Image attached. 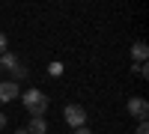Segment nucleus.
Instances as JSON below:
<instances>
[{"label": "nucleus", "mask_w": 149, "mask_h": 134, "mask_svg": "<svg viewBox=\"0 0 149 134\" xmlns=\"http://www.w3.org/2000/svg\"><path fill=\"white\" fill-rule=\"evenodd\" d=\"M21 101L30 110V116H45V110H48V95L42 90H36V87L27 90V92H21Z\"/></svg>", "instance_id": "f257e3e1"}, {"label": "nucleus", "mask_w": 149, "mask_h": 134, "mask_svg": "<svg viewBox=\"0 0 149 134\" xmlns=\"http://www.w3.org/2000/svg\"><path fill=\"white\" fill-rule=\"evenodd\" d=\"M63 119H66V125H72V128H86V110L81 104H66Z\"/></svg>", "instance_id": "f03ea898"}, {"label": "nucleus", "mask_w": 149, "mask_h": 134, "mask_svg": "<svg viewBox=\"0 0 149 134\" xmlns=\"http://www.w3.org/2000/svg\"><path fill=\"white\" fill-rule=\"evenodd\" d=\"M128 113L134 116V119H140V122H146V116H149V101L146 99H128Z\"/></svg>", "instance_id": "7ed1b4c3"}, {"label": "nucleus", "mask_w": 149, "mask_h": 134, "mask_svg": "<svg viewBox=\"0 0 149 134\" xmlns=\"http://www.w3.org/2000/svg\"><path fill=\"white\" fill-rule=\"evenodd\" d=\"M12 99H21L18 83H15V81H0V101H3V104H9Z\"/></svg>", "instance_id": "20e7f679"}, {"label": "nucleus", "mask_w": 149, "mask_h": 134, "mask_svg": "<svg viewBox=\"0 0 149 134\" xmlns=\"http://www.w3.org/2000/svg\"><path fill=\"white\" fill-rule=\"evenodd\" d=\"M21 66V60L12 54V51H6V54H0V69H9V72H15Z\"/></svg>", "instance_id": "39448f33"}, {"label": "nucleus", "mask_w": 149, "mask_h": 134, "mask_svg": "<svg viewBox=\"0 0 149 134\" xmlns=\"http://www.w3.org/2000/svg\"><path fill=\"white\" fill-rule=\"evenodd\" d=\"M27 134H48V122L42 116H33L30 125H27Z\"/></svg>", "instance_id": "423d86ee"}, {"label": "nucleus", "mask_w": 149, "mask_h": 134, "mask_svg": "<svg viewBox=\"0 0 149 134\" xmlns=\"http://www.w3.org/2000/svg\"><path fill=\"white\" fill-rule=\"evenodd\" d=\"M131 57L137 60V63H146V57H149V48H146V42H137L131 48Z\"/></svg>", "instance_id": "0eeeda50"}, {"label": "nucleus", "mask_w": 149, "mask_h": 134, "mask_svg": "<svg viewBox=\"0 0 149 134\" xmlns=\"http://www.w3.org/2000/svg\"><path fill=\"white\" fill-rule=\"evenodd\" d=\"M131 72H134V75H137V78H146V75H149L146 63H134V66H131Z\"/></svg>", "instance_id": "6e6552de"}, {"label": "nucleus", "mask_w": 149, "mask_h": 134, "mask_svg": "<svg viewBox=\"0 0 149 134\" xmlns=\"http://www.w3.org/2000/svg\"><path fill=\"white\" fill-rule=\"evenodd\" d=\"M48 75H51V78H60V75H63V63H51V66H48Z\"/></svg>", "instance_id": "1a4fd4ad"}, {"label": "nucleus", "mask_w": 149, "mask_h": 134, "mask_svg": "<svg viewBox=\"0 0 149 134\" xmlns=\"http://www.w3.org/2000/svg\"><path fill=\"white\" fill-rule=\"evenodd\" d=\"M9 51V42H6V33H0V54Z\"/></svg>", "instance_id": "9d476101"}, {"label": "nucleus", "mask_w": 149, "mask_h": 134, "mask_svg": "<svg viewBox=\"0 0 149 134\" xmlns=\"http://www.w3.org/2000/svg\"><path fill=\"white\" fill-rule=\"evenodd\" d=\"M137 134H149V125H146V122H140V125H137Z\"/></svg>", "instance_id": "9b49d317"}, {"label": "nucleus", "mask_w": 149, "mask_h": 134, "mask_svg": "<svg viewBox=\"0 0 149 134\" xmlns=\"http://www.w3.org/2000/svg\"><path fill=\"white\" fill-rule=\"evenodd\" d=\"M6 128V113H0V131Z\"/></svg>", "instance_id": "f8f14e48"}, {"label": "nucleus", "mask_w": 149, "mask_h": 134, "mask_svg": "<svg viewBox=\"0 0 149 134\" xmlns=\"http://www.w3.org/2000/svg\"><path fill=\"white\" fill-rule=\"evenodd\" d=\"M74 134H93L90 128H74Z\"/></svg>", "instance_id": "ddd939ff"}, {"label": "nucleus", "mask_w": 149, "mask_h": 134, "mask_svg": "<svg viewBox=\"0 0 149 134\" xmlns=\"http://www.w3.org/2000/svg\"><path fill=\"white\" fill-rule=\"evenodd\" d=\"M15 134H27V128H18V131H15Z\"/></svg>", "instance_id": "4468645a"}, {"label": "nucleus", "mask_w": 149, "mask_h": 134, "mask_svg": "<svg viewBox=\"0 0 149 134\" xmlns=\"http://www.w3.org/2000/svg\"><path fill=\"white\" fill-rule=\"evenodd\" d=\"M0 72H3V69H0Z\"/></svg>", "instance_id": "2eb2a0df"}]
</instances>
